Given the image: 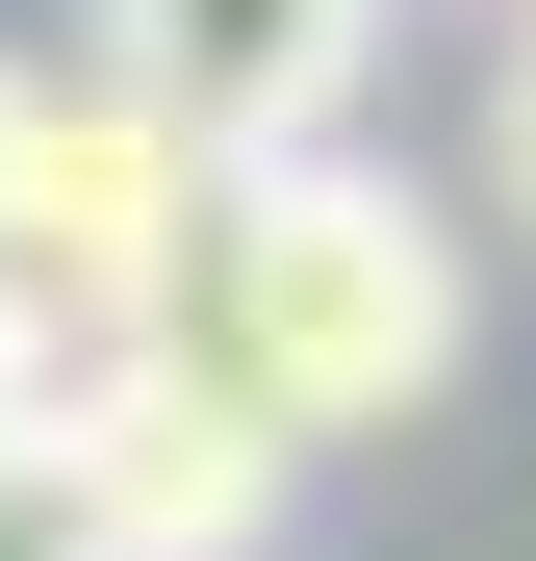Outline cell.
<instances>
[{"label":"cell","instance_id":"cell-1","mask_svg":"<svg viewBox=\"0 0 536 561\" xmlns=\"http://www.w3.org/2000/svg\"><path fill=\"white\" fill-rule=\"evenodd\" d=\"M153 357H205V383L332 459V434H409L434 383H460V230L409 205V179L357 153H282V179H205V255H179Z\"/></svg>","mask_w":536,"mask_h":561},{"label":"cell","instance_id":"cell-2","mask_svg":"<svg viewBox=\"0 0 536 561\" xmlns=\"http://www.w3.org/2000/svg\"><path fill=\"white\" fill-rule=\"evenodd\" d=\"M179 255H205V153H179L153 103H103V77H52L26 179H0V332L26 357H103V332L179 307Z\"/></svg>","mask_w":536,"mask_h":561},{"label":"cell","instance_id":"cell-3","mask_svg":"<svg viewBox=\"0 0 536 561\" xmlns=\"http://www.w3.org/2000/svg\"><path fill=\"white\" fill-rule=\"evenodd\" d=\"M26 459L77 485V536H103V561H255V536H282V485H307V459L255 434L205 357H153V332L52 357V383H26Z\"/></svg>","mask_w":536,"mask_h":561},{"label":"cell","instance_id":"cell-4","mask_svg":"<svg viewBox=\"0 0 536 561\" xmlns=\"http://www.w3.org/2000/svg\"><path fill=\"white\" fill-rule=\"evenodd\" d=\"M357 77H384V0H103V103H153L205 179L332 153Z\"/></svg>","mask_w":536,"mask_h":561},{"label":"cell","instance_id":"cell-5","mask_svg":"<svg viewBox=\"0 0 536 561\" xmlns=\"http://www.w3.org/2000/svg\"><path fill=\"white\" fill-rule=\"evenodd\" d=\"M486 205L536 230V0H511V51H486Z\"/></svg>","mask_w":536,"mask_h":561},{"label":"cell","instance_id":"cell-6","mask_svg":"<svg viewBox=\"0 0 536 561\" xmlns=\"http://www.w3.org/2000/svg\"><path fill=\"white\" fill-rule=\"evenodd\" d=\"M0 561H103V536H77V485H52L26 434H0Z\"/></svg>","mask_w":536,"mask_h":561},{"label":"cell","instance_id":"cell-7","mask_svg":"<svg viewBox=\"0 0 536 561\" xmlns=\"http://www.w3.org/2000/svg\"><path fill=\"white\" fill-rule=\"evenodd\" d=\"M26 103H52V77H26V51H0V179H26Z\"/></svg>","mask_w":536,"mask_h":561}]
</instances>
